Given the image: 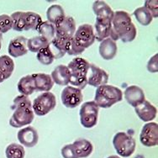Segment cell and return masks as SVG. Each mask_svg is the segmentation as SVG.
I'll return each mask as SVG.
<instances>
[{"label":"cell","instance_id":"3957f363","mask_svg":"<svg viewBox=\"0 0 158 158\" xmlns=\"http://www.w3.org/2000/svg\"><path fill=\"white\" fill-rule=\"evenodd\" d=\"M94 30L91 24H84L77 29L76 32L68 43L67 54L70 56L81 55L82 52L94 43Z\"/></svg>","mask_w":158,"mask_h":158},{"label":"cell","instance_id":"f546056e","mask_svg":"<svg viewBox=\"0 0 158 158\" xmlns=\"http://www.w3.org/2000/svg\"><path fill=\"white\" fill-rule=\"evenodd\" d=\"M5 155L7 158H24L25 151L24 146L21 145L17 143H11L6 147Z\"/></svg>","mask_w":158,"mask_h":158},{"label":"cell","instance_id":"ac0fdd59","mask_svg":"<svg viewBox=\"0 0 158 158\" xmlns=\"http://www.w3.org/2000/svg\"><path fill=\"white\" fill-rule=\"evenodd\" d=\"M118 47L115 41H114L110 37L107 39L103 40L101 41L99 47H98V52L101 57L104 60H112L117 54Z\"/></svg>","mask_w":158,"mask_h":158},{"label":"cell","instance_id":"836d02e7","mask_svg":"<svg viewBox=\"0 0 158 158\" xmlns=\"http://www.w3.org/2000/svg\"><path fill=\"white\" fill-rule=\"evenodd\" d=\"M13 28L12 19L8 15H0V34L7 33Z\"/></svg>","mask_w":158,"mask_h":158},{"label":"cell","instance_id":"d6a6232c","mask_svg":"<svg viewBox=\"0 0 158 158\" xmlns=\"http://www.w3.org/2000/svg\"><path fill=\"white\" fill-rule=\"evenodd\" d=\"M24 12L17 11L13 13L11 15V19L13 22V30L15 31H24Z\"/></svg>","mask_w":158,"mask_h":158},{"label":"cell","instance_id":"30bf717a","mask_svg":"<svg viewBox=\"0 0 158 158\" xmlns=\"http://www.w3.org/2000/svg\"><path fill=\"white\" fill-rule=\"evenodd\" d=\"M56 35L61 39L69 40L76 32V21L71 16H65V18L55 25Z\"/></svg>","mask_w":158,"mask_h":158},{"label":"cell","instance_id":"5bb4252c","mask_svg":"<svg viewBox=\"0 0 158 158\" xmlns=\"http://www.w3.org/2000/svg\"><path fill=\"white\" fill-rule=\"evenodd\" d=\"M27 38L24 36H17L10 40L8 47L9 54L13 57H19L26 55L28 51Z\"/></svg>","mask_w":158,"mask_h":158},{"label":"cell","instance_id":"e0dca14e","mask_svg":"<svg viewBox=\"0 0 158 158\" xmlns=\"http://www.w3.org/2000/svg\"><path fill=\"white\" fill-rule=\"evenodd\" d=\"M93 10L95 15L97 16L96 19L100 21L112 22L114 12L112 9L103 1H95L93 4Z\"/></svg>","mask_w":158,"mask_h":158},{"label":"cell","instance_id":"4dcf8cb0","mask_svg":"<svg viewBox=\"0 0 158 158\" xmlns=\"http://www.w3.org/2000/svg\"><path fill=\"white\" fill-rule=\"evenodd\" d=\"M133 15L137 19V21L139 22L140 24L144 25V26L149 25L152 22V19H153L152 15L144 6L140 7V8L135 9Z\"/></svg>","mask_w":158,"mask_h":158},{"label":"cell","instance_id":"ba28073f","mask_svg":"<svg viewBox=\"0 0 158 158\" xmlns=\"http://www.w3.org/2000/svg\"><path fill=\"white\" fill-rule=\"evenodd\" d=\"M98 112L99 108L94 101H88L83 103L79 111L80 122L82 126L87 129L94 127L98 119Z\"/></svg>","mask_w":158,"mask_h":158},{"label":"cell","instance_id":"d6986e66","mask_svg":"<svg viewBox=\"0 0 158 158\" xmlns=\"http://www.w3.org/2000/svg\"><path fill=\"white\" fill-rule=\"evenodd\" d=\"M74 154L77 158H86L91 155L94 151V146L88 140L78 139L72 144Z\"/></svg>","mask_w":158,"mask_h":158},{"label":"cell","instance_id":"484cf974","mask_svg":"<svg viewBox=\"0 0 158 158\" xmlns=\"http://www.w3.org/2000/svg\"><path fill=\"white\" fill-rule=\"evenodd\" d=\"M65 12L61 5L59 4H53L51 7H49L46 11V18L47 21L51 23L53 25L59 23L61 19L65 18Z\"/></svg>","mask_w":158,"mask_h":158},{"label":"cell","instance_id":"4fadbf2b","mask_svg":"<svg viewBox=\"0 0 158 158\" xmlns=\"http://www.w3.org/2000/svg\"><path fill=\"white\" fill-rule=\"evenodd\" d=\"M17 138L21 146L31 148L38 143L39 135L35 128L32 126H27L19 131Z\"/></svg>","mask_w":158,"mask_h":158},{"label":"cell","instance_id":"4316f807","mask_svg":"<svg viewBox=\"0 0 158 158\" xmlns=\"http://www.w3.org/2000/svg\"><path fill=\"white\" fill-rule=\"evenodd\" d=\"M24 31H30V30L37 31L40 24L42 23V19L40 15L36 13L31 12V11L24 12Z\"/></svg>","mask_w":158,"mask_h":158},{"label":"cell","instance_id":"ab89813d","mask_svg":"<svg viewBox=\"0 0 158 158\" xmlns=\"http://www.w3.org/2000/svg\"><path fill=\"white\" fill-rule=\"evenodd\" d=\"M3 82V80L1 78V77H0V83H1V82Z\"/></svg>","mask_w":158,"mask_h":158},{"label":"cell","instance_id":"7402d4cb","mask_svg":"<svg viewBox=\"0 0 158 158\" xmlns=\"http://www.w3.org/2000/svg\"><path fill=\"white\" fill-rule=\"evenodd\" d=\"M52 79L54 83L60 86H67L70 83L71 74L67 66L59 65L52 73Z\"/></svg>","mask_w":158,"mask_h":158},{"label":"cell","instance_id":"277c9868","mask_svg":"<svg viewBox=\"0 0 158 158\" xmlns=\"http://www.w3.org/2000/svg\"><path fill=\"white\" fill-rule=\"evenodd\" d=\"M90 63L82 57H75L68 64L70 71V83L73 87L82 90L88 85V73Z\"/></svg>","mask_w":158,"mask_h":158},{"label":"cell","instance_id":"8992f818","mask_svg":"<svg viewBox=\"0 0 158 158\" xmlns=\"http://www.w3.org/2000/svg\"><path fill=\"white\" fill-rule=\"evenodd\" d=\"M113 146L119 156L130 157L135 151V140L125 132H118L114 136Z\"/></svg>","mask_w":158,"mask_h":158},{"label":"cell","instance_id":"9c48e42d","mask_svg":"<svg viewBox=\"0 0 158 158\" xmlns=\"http://www.w3.org/2000/svg\"><path fill=\"white\" fill-rule=\"evenodd\" d=\"M61 98L62 104L68 109H74L82 102V90L73 86H67L61 92Z\"/></svg>","mask_w":158,"mask_h":158},{"label":"cell","instance_id":"44dd1931","mask_svg":"<svg viewBox=\"0 0 158 158\" xmlns=\"http://www.w3.org/2000/svg\"><path fill=\"white\" fill-rule=\"evenodd\" d=\"M69 41L70 40H67L55 36V38L49 43L48 48L52 52L54 59H60L67 54V49Z\"/></svg>","mask_w":158,"mask_h":158},{"label":"cell","instance_id":"2e32d148","mask_svg":"<svg viewBox=\"0 0 158 158\" xmlns=\"http://www.w3.org/2000/svg\"><path fill=\"white\" fill-rule=\"evenodd\" d=\"M135 111L136 113L137 116L144 122L152 121L156 116V108L152 105L149 101L145 100L140 105L135 108Z\"/></svg>","mask_w":158,"mask_h":158},{"label":"cell","instance_id":"d4e9b609","mask_svg":"<svg viewBox=\"0 0 158 158\" xmlns=\"http://www.w3.org/2000/svg\"><path fill=\"white\" fill-rule=\"evenodd\" d=\"M18 91L24 96H30L35 91V82L32 75H27L20 78L17 85Z\"/></svg>","mask_w":158,"mask_h":158},{"label":"cell","instance_id":"6da1fadb","mask_svg":"<svg viewBox=\"0 0 158 158\" xmlns=\"http://www.w3.org/2000/svg\"><path fill=\"white\" fill-rule=\"evenodd\" d=\"M136 28L132 23L130 14L125 11H116L111 22L110 38L114 41L121 40L127 43L134 40L136 37Z\"/></svg>","mask_w":158,"mask_h":158},{"label":"cell","instance_id":"1f68e13d","mask_svg":"<svg viewBox=\"0 0 158 158\" xmlns=\"http://www.w3.org/2000/svg\"><path fill=\"white\" fill-rule=\"evenodd\" d=\"M36 58L42 65H51L55 60L48 46L40 50L39 52H37Z\"/></svg>","mask_w":158,"mask_h":158},{"label":"cell","instance_id":"cb8c5ba5","mask_svg":"<svg viewBox=\"0 0 158 158\" xmlns=\"http://www.w3.org/2000/svg\"><path fill=\"white\" fill-rule=\"evenodd\" d=\"M94 30L95 40H97L98 42H101L103 40L110 37V31H111V22L100 21V20L96 19Z\"/></svg>","mask_w":158,"mask_h":158},{"label":"cell","instance_id":"e575fe53","mask_svg":"<svg viewBox=\"0 0 158 158\" xmlns=\"http://www.w3.org/2000/svg\"><path fill=\"white\" fill-rule=\"evenodd\" d=\"M144 7L146 8L150 14L152 15V18L158 17V1L157 0H147L145 2Z\"/></svg>","mask_w":158,"mask_h":158},{"label":"cell","instance_id":"603a6c76","mask_svg":"<svg viewBox=\"0 0 158 158\" xmlns=\"http://www.w3.org/2000/svg\"><path fill=\"white\" fill-rule=\"evenodd\" d=\"M15 70V62L10 56L3 55L0 56V77L3 81L9 78Z\"/></svg>","mask_w":158,"mask_h":158},{"label":"cell","instance_id":"ffe728a7","mask_svg":"<svg viewBox=\"0 0 158 158\" xmlns=\"http://www.w3.org/2000/svg\"><path fill=\"white\" fill-rule=\"evenodd\" d=\"M35 91L38 92H49L54 86L52 77L46 73H35L32 74Z\"/></svg>","mask_w":158,"mask_h":158},{"label":"cell","instance_id":"52a82bcc","mask_svg":"<svg viewBox=\"0 0 158 158\" xmlns=\"http://www.w3.org/2000/svg\"><path fill=\"white\" fill-rule=\"evenodd\" d=\"M56 105V96L51 92H46L35 98L32 103V109L35 114L38 116L46 115Z\"/></svg>","mask_w":158,"mask_h":158},{"label":"cell","instance_id":"5b68a950","mask_svg":"<svg viewBox=\"0 0 158 158\" xmlns=\"http://www.w3.org/2000/svg\"><path fill=\"white\" fill-rule=\"evenodd\" d=\"M123 99V93L117 87L112 85L100 86L97 88L94 102L98 108L108 109Z\"/></svg>","mask_w":158,"mask_h":158},{"label":"cell","instance_id":"74e56055","mask_svg":"<svg viewBox=\"0 0 158 158\" xmlns=\"http://www.w3.org/2000/svg\"><path fill=\"white\" fill-rule=\"evenodd\" d=\"M2 40H3V35L2 34H0V50L2 48Z\"/></svg>","mask_w":158,"mask_h":158},{"label":"cell","instance_id":"d590c367","mask_svg":"<svg viewBox=\"0 0 158 158\" xmlns=\"http://www.w3.org/2000/svg\"><path fill=\"white\" fill-rule=\"evenodd\" d=\"M147 70L150 73H157L158 71V55L156 54L152 56L147 63Z\"/></svg>","mask_w":158,"mask_h":158},{"label":"cell","instance_id":"f1b7e54d","mask_svg":"<svg viewBox=\"0 0 158 158\" xmlns=\"http://www.w3.org/2000/svg\"><path fill=\"white\" fill-rule=\"evenodd\" d=\"M49 42L45 38H43L40 35L34 36L31 39H28L27 40V47L28 51L31 52H38L42 48L47 47Z\"/></svg>","mask_w":158,"mask_h":158},{"label":"cell","instance_id":"8d00e7d4","mask_svg":"<svg viewBox=\"0 0 158 158\" xmlns=\"http://www.w3.org/2000/svg\"><path fill=\"white\" fill-rule=\"evenodd\" d=\"M61 156L63 158H77L75 154H74V151L73 149L72 144H68L64 146L61 148Z\"/></svg>","mask_w":158,"mask_h":158},{"label":"cell","instance_id":"83f0119b","mask_svg":"<svg viewBox=\"0 0 158 158\" xmlns=\"http://www.w3.org/2000/svg\"><path fill=\"white\" fill-rule=\"evenodd\" d=\"M37 31L39 32L40 35L45 38L49 43L55 38V25L49 23L48 21H42V23L40 24V26L37 29Z\"/></svg>","mask_w":158,"mask_h":158},{"label":"cell","instance_id":"f35d334b","mask_svg":"<svg viewBox=\"0 0 158 158\" xmlns=\"http://www.w3.org/2000/svg\"><path fill=\"white\" fill-rule=\"evenodd\" d=\"M107 158H120L118 156H115V155H113V156H108Z\"/></svg>","mask_w":158,"mask_h":158},{"label":"cell","instance_id":"9a60e30c","mask_svg":"<svg viewBox=\"0 0 158 158\" xmlns=\"http://www.w3.org/2000/svg\"><path fill=\"white\" fill-rule=\"evenodd\" d=\"M125 100L130 105L135 108L146 100L145 94L140 87L135 85L129 86L125 91Z\"/></svg>","mask_w":158,"mask_h":158},{"label":"cell","instance_id":"7a4b0ae2","mask_svg":"<svg viewBox=\"0 0 158 158\" xmlns=\"http://www.w3.org/2000/svg\"><path fill=\"white\" fill-rule=\"evenodd\" d=\"M11 109L14 110L9 125L14 128H21L30 125L33 121L35 114L32 109V103L27 96L19 95L14 99Z\"/></svg>","mask_w":158,"mask_h":158},{"label":"cell","instance_id":"8fae6325","mask_svg":"<svg viewBox=\"0 0 158 158\" xmlns=\"http://www.w3.org/2000/svg\"><path fill=\"white\" fill-rule=\"evenodd\" d=\"M140 141L143 146L152 147L158 144V125L154 122L146 123L140 134Z\"/></svg>","mask_w":158,"mask_h":158},{"label":"cell","instance_id":"7c38bea8","mask_svg":"<svg viewBox=\"0 0 158 158\" xmlns=\"http://www.w3.org/2000/svg\"><path fill=\"white\" fill-rule=\"evenodd\" d=\"M109 81V74L94 64H90L88 73V84L95 88L105 85Z\"/></svg>","mask_w":158,"mask_h":158}]
</instances>
